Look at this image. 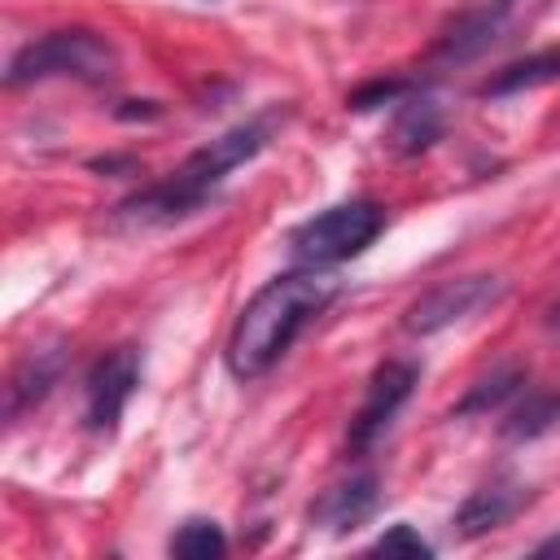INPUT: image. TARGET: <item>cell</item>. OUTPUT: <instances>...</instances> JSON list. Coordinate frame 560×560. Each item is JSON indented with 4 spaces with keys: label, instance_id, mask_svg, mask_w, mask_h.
I'll return each mask as SVG.
<instances>
[{
    "label": "cell",
    "instance_id": "e0dca14e",
    "mask_svg": "<svg viewBox=\"0 0 560 560\" xmlns=\"http://www.w3.org/2000/svg\"><path fill=\"white\" fill-rule=\"evenodd\" d=\"M372 551H376V556H420V560H424V556H433V547H429V542H424L407 521L389 525V529L372 542Z\"/></svg>",
    "mask_w": 560,
    "mask_h": 560
},
{
    "label": "cell",
    "instance_id": "52a82bcc",
    "mask_svg": "<svg viewBox=\"0 0 560 560\" xmlns=\"http://www.w3.org/2000/svg\"><path fill=\"white\" fill-rule=\"evenodd\" d=\"M140 385V354L131 346H118L101 354L88 372V429L92 433H114L122 420V407L131 402Z\"/></svg>",
    "mask_w": 560,
    "mask_h": 560
},
{
    "label": "cell",
    "instance_id": "ffe728a7",
    "mask_svg": "<svg viewBox=\"0 0 560 560\" xmlns=\"http://www.w3.org/2000/svg\"><path fill=\"white\" fill-rule=\"evenodd\" d=\"M547 324H551V328H556V332H560V302H556V306H551V319H547Z\"/></svg>",
    "mask_w": 560,
    "mask_h": 560
},
{
    "label": "cell",
    "instance_id": "44dd1931",
    "mask_svg": "<svg viewBox=\"0 0 560 560\" xmlns=\"http://www.w3.org/2000/svg\"><path fill=\"white\" fill-rule=\"evenodd\" d=\"M508 4H512V0H499V9H508Z\"/></svg>",
    "mask_w": 560,
    "mask_h": 560
},
{
    "label": "cell",
    "instance_id": "7a4b0ae2",
    "mask_svg": "<svg viewBox=\"0 0 560 560\" xmlns=\"http://www.w3.org/2000/svg\"><path fill=\"white\" fill-rule=\"evenodd\" d=\"M332 293H337V284L328 276H319L315 267L284 271V276L267 280L245 302V311L236 315V324L228 332V350H223L228 372L241 381L262 376L293 346V337L306 328V319L332 302Z\"/></svg>",
    "mask_w": 560,
    "mask_h": 560
},
{
    "label": "cell",
    "instance_id": "8992f818",
    "mask_svg": "<svg viewBox=\"0 0 560 560\" xmlns=\"http://www.w3.org/2000/svg\"><path fill=\"white\" fill-rule=\"evenodd\" d=\"M416 381H420V368L407 363V359H385V363L372 372L368 398H363V407L354 411L350 433H346V446H350L354 455H363V451L389 429V420L398 416V407L411 398Z\"/></svg>",
    "mask_w": 560,
    "mask_h": 560
},
{
    "label": "cell",
    "instance_id": "8fae6325",
    "mask_svg": "<svg viewBox=\"0 0 560 560\" xmlns=\"http://www.w3.org/2000/svg\"><path fill=\"white\" fill-rule=\"evenodd\" d=\"M57 376H61V350H57V346H52V350H31V354L18 363V372L9 376L4 416L18 420L22 411L39 407V402L48 398V389L57 385Z\"/></svg>",
    "mask_w": 560,
    "mask_h": 560
},
{
    "label": "cell",
    "instance_id": "4fadbf2b",
    "mask_svg": "<svg viewBox=\"0 0 560 560\" xmlns=\"http://www.w3.org/2000/svg\"><path fill=\"white\" fill-rule=\"evenodd\" d=\"M499 18H503V9H494V13L486 9V13H464V18H455V22L446 26V35L438 39L433 57H438V61H472L477 52H486V48L494 44Z\"/></svg>",
    "mask_w": 560,
    "mask_h": 560
},
{
    "label": "cell",
    "instance_id": "5bb4252c",
    "mask_svg": "<svg viewBox=\"0 0 560 560\" xmlns=\"http://www.w3.org/2000/svg\"><path fill=\"white\" fill-rule=\"evenodd\" d=\"M556 79H560V48H542L521 61H508L494 79L481 83V96H516V92H529V88H542Z\"/></svg>",
    "mask_w": 560,
    "mask_h": 560
},
{
    "label": "cell",
    "instance_id": "7c38bea8",
    "mask_svg": "<svg viewBox=\"0 0 560 560\" xmlns=\"http://www.w3.org/2000/svg\"><path fill=\"white\" fill-rule=\"evenodd\" d=\"M560 420V394L551 389H521L503 416V438L508 442H529V438H542L547 429H556Z\"/></svg>",
    "mask_w": 560,
    "mask_h": 560
},
{
    "label": "cell",
    "instance_id": "ba28073f",
    "mask_svg": "<svg viewBox=\"0 0 560 560\" xmlns=\"http://www.w3.org/2000/svg\"><path fill=\"white\" fill-rule=\"evenodd\" d=\"M521 508H525V486H521V481H490V486L472 490V494L459 503L455 529H459L464 538H481V534L508 525Z\"/></svg>",
    "mask_w": 560,
    "mask_h": 560
},
{
    "label": "cell",
    "instance_id": "2e32d148",
    "mask_svg": "<svg viewBox=\"0 0 560 560\" xmlns=\"http://www.w3.org/2000/svg\"><path fill=\"white\" fill-rule=\"evenodd\" d=\"M223 551H228V538L214 521L192 516L171 534V556H179V560H219Z\"/></svg>",
    "mask_w": 560,
    "mask_h": 560
},
{
    "label": "cell",
    "instance_id": "6da1fadb",
    "mask_svg": "<svg viewBox=\"0 0 560 560\" xmlns=\"http://www.w3.org/2000/svg\"><path fill=\"white\" fill-rule=\"evenodd\" d=\"M262 144H267V122H241V127L223 131L206 149L188 153L166 179H158L144 192L118 201L114 206V228L118 232H149V228H171V223L197 214L214 197V188L236 166H245Z\"/></svg>",
    "mask_w": 560,
    "mask_h": 560
},
{
    "label": "cell",
    "instance_id": "9c48e42d",
    "mask_svg": "<svg viewBox=\"0 0 560 560\" xmlns=\"http://www.w3.org/2000/svg\"><path fill=\"white\" fill-rule=\"evenodd\" d=\"M372 512H376V477H372V472L350 477V481H337V486H328V490L311 503V521H315V525H328V529H337V534L363 525Z\"/></svg>",
    "mask_w": 560,
    "mask_h": 560
},
{
    "label": "cell",
    "instance_id": "9a60e30c",
    "mask_svg": "<svg viewBox=\"0 0 560 560\" xmlns=\"http://www.w3.org/2000/svg\"><path fill=\"white\" fill-rule=\"evenodd\" d=\"M525 389V368L521 363H503L490 376H481L464 398H459V416H477V411H499L503 402H512Z\"/></svg>",
    "mask_w": 560,
    "mask_h": 560
},
{
    "label": "cell",
    "instance_id": "d6986e66",
    "mask_svg": "<svg viewBox=\"0 0 560 560\" xmlns=\"http://www.w3.org/2000/svg\"><path fill=\"white\" fill-rule=\"evenodd\" d=\"M162 109L153 101H127V109H118V118H158Z\"/></svg>",
    "mask_w": 560,
    "mask_h": 560
},
{
    "label": "cell",
    "instance_id": "30bf717a",
    "mask_svg": "<svg viewBox=\"0 0 560 560\" xmlns=\"http://www.w3.org/2000/svg\"><path fill=\"white\" fill-rule=\"evenodd\" d=\"M442 136V105L433 96H402L394 105V118H389V131H385V144L402 158H416L424 153L433 140Z\"/></svg>",
    "mask_w": 560,
    "mask_h": 560
},
{
    "label": "cell",
    "instance_id": "277c9868",
    "mask_svg": "<svg viewBox=\"0 0 560 560\" xmlns=\"http://www.w3.org/2000/svg\"><path fill=\"white\" fill-rule=\"evenodd\" d=\"M385 228V214L376 201H341L289 232V254L302 267H332L354 254H363Z\"/></svg>",
    "mask_w": 560,
    "mask_h": 560
},
{
    "label": "cell",
    "instance_id": "ac0fdd59",
    "mask_svg": "<svg viewBox=\"0 0 560 560\" xmlns=\"http://www.w3.org/2000/svg\"><path fill=\"white\" fill-rule=\"evenodd\" d=\"M402 92H407V83L402 79H372V83H363L359 92H350V109H376V105H385V101H402Z\"/></svg>",
    "mask_w": 560,
    "mask_h": 560
},
{
    "label": "cell",
    "instance_id": "3957f363",
    "mask_svg": "<svg viewBox=\"0 0 560 560\" xmlns=\"http://www.w3.org/2000/svg\"><path fill=\"white\" fill-rule=\"evenodd\" d=\"M52 74H70L79 83H109L118 74V52L96 31H83V26L52 31L13 52L9 70H4V88H26V83H39Z\"/></svg>",
    "mask_w": 560,
    "mask_h": 560
},
{
    "label": "cell",
    "instance_id": "5b68a950",
    "mask_svg": "<svg viewBox=\"0 0 560 560\" xmlns=\"http://www.w3.org/2000/svg\"><path fill=\"white\" fill-rule=\"evenodd\" d=\"M503 298V280L499 276H459V280H442L433 289H424L407 311H402V328L411 337H429L442 332L468 315H477L481 306H494Z\"/></svg>",
    "mask_w": 560,
    "mask_h": 560
}]
</instances>
